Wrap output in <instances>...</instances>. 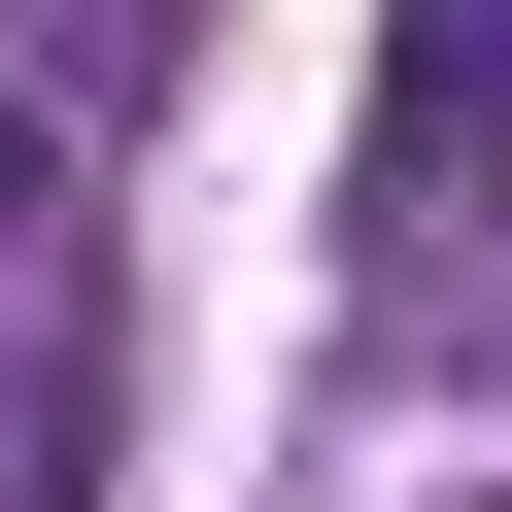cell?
<instances>
[{
  "label": "cell",
  "instance_id": "cell-1",
  "mask_svg": "<svg viewBox=\"0 0 512 512\" xmlns=\"http://www.w3.org/2000/svg\"><path fill=\"white\" fill-rule=\"evenodd\" d=\"M478 171H512V0H410L376 35V274H444Z\"/></svg>",
  "mask_w": 512,
  "mask_h": 512
}]
</instances>
